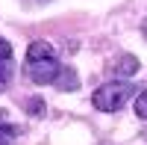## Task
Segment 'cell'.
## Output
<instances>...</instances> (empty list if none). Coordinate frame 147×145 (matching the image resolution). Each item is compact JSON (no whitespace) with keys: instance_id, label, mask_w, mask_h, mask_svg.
Wrapping results in <instances>:
<instances>
[{"instance_id":"cell-3","label":"cell","mask_w":147,"mask_h":145,"mask_svg":"<svg viewBox=\"0 0 147 145\" xmlns=\"http://www.w3.org/2000/svg\"><path fill=\"white\" fill-rule=\"evenodd\" d=\"M12 74H15V59H12V44L0 39V92L9 89Z\"/></svg>"},{"instance_id":"cell-7","label":"cell","mask_w":147,"mask_h":145,"mask_svg":"<svg viewBox=\"0 0 147 145\" xmlns=\"http://www.w3.org/2000/svg\"><path fill=\"white\" fill-rule=\"evenodd\" d=\"M136 116L138 118H147V89L136 95Z\"/></svg>"},{"instance_id":"cell-4","label":"cell","mask_w":147,"mask_h":145,"mask_svg":"<svg viewBox=\"0 0 147 145\" xmlns=\"http://www.w3.org/2000/svg\"><path fill=\"white\" fill-rule=\"evenodd\" d=\"M18 136H21V127L15 122H9L6 110H0V145H12Z\"/></svg>"},{"instance_id":"cell-5","label":"cell","mask_w":147,"mask_h":145,"mask_svg":"<svg viewBox=\"0 0 147 145\" xmlns=\"http://www.w3.org/2000/svg\"><path fill=\"white\" fill-rule=\"evenodd\" d=\"M136 71H138V59L129 56V53H124V56L112 65V74H118V77H132Z\"/></svg>"},{"instance_id":"cell-1","label":"cell","mask_w":147,"mask_h":145,"mask_svg":"<svg viewBox=\"0 0 147 145\" xmlns=\"http://www.w3.org/2000/svg\"><path fill=\"white\" fill-rule=\"evenodd\" d=\"M24 71H27V77L32 83H38V86H47V83H56L59 71V56L53 51L50 42H32L27 47V56H24Z\"/></svg>"},{"instance_id":"cell-2","label":"cell","mask_w":147,"mask_h":145,"mask_svg":"<svg viewBox=\"0 0 147 145\" xmlns=\"http://www.w3.org/2000/svg\"><path fill=\"white\" fill-rule=\"evenodd\" d=\"M132 95H136V86H132V83H127V80H112V83H103V86L91 95V104H94L100 113H118Z\"/></svg>"},{"instance_id":"cell-6","label":"cell","mask_w":147,"mask_h":145,"mask_svg":"<svg viewBox=\"0 0 147 145\" xmlns=\"http://www.w3.org/2000/svg\"><path fill=\"white\" fill-rule=\"evenodd\" d=\"M53 86H56V89H62V92H74V89L80 86V80H77V74H74V68H62Z\"/></svg>"}]
</instances>
